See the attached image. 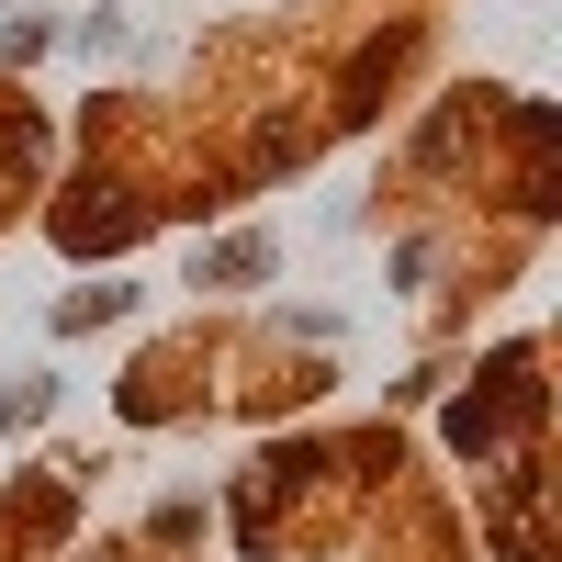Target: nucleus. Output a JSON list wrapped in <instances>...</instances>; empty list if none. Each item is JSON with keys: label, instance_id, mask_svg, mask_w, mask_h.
Listing matches in <instances>:
<instances>
[{"label": "nucleus", "instance_id": "f257e3e1", "mask_svg": "<svg viewBox=\"0 0 562 562\" xmlns=\"http://www.w3.org/2000/svg\"><path fill=\"white\" fill-rule=\"evenodd\" d=\"M203 270H214V281H259V270H270V248H259V237H237V248H214Z\"/></svg>", "mask_w": 562, "mask_h": 562}, {"label": "nucleus", "instance_id": "f03ea898", "mask_svg": "<svg viewBox=\"0 0 562 562\" xmlns=\"http://www.w3.org/2000/svg\"><path fill=\"white\" fill-rule=\"evenodd\" d=\"M102 315H124V293H68L57 304V326H102Z\"/></svg>", "mask_w": 562, "mask_h": 562}]
</instances>
